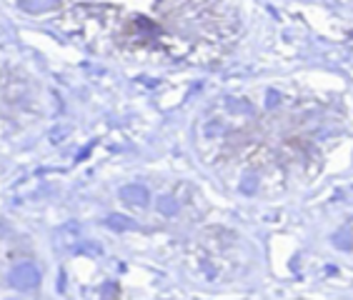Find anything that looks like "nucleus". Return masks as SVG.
Segmentation results:
<instances>
[{
	"instance_id": "nucleus-1",
	"label": "nucleus",
	"mask_w": 353,
	"mask_h": 300,
	"mask_svg": "<svg viewBox=\"0 0 353 300\" xmlns=\"http://www.w3.org/2000/svg\"><path fill=\"white\" fill-rule=\"evenodd\" d=\"M10 280H13L15 285H25V288H30V285L38 283V270L33 268V265H20V268H15L10 273Z\"/></svg>"
},
{
	"instance_id": "nucleus-2",
	"label": "nucleus",
	"mask_w": 353,
	"mask_h": 300,
	"mask_svg": "<svg viewBox=\"0 0 353 300\" xmlns=\"http://www.w3.org/2000/svg\"><path fill=\"white\" fill-rule=\"evenodd\" d=\"M120 198H125V200L133 203V205H143L148 200V190L143 185H128V188L120 190Z\"/></svg>"
},
{
	"instance_id": "nucleus-3",
	"label": "nucleus",
	"mask_w": 353,
	"mask_h": 300,
	"mask_svg": "<svg viewBox=\"0 0 353 300\" xmlns=\"http://www.w3.org/2000/svg\"><path fill=\"white\" fill-rule=\"evenodd\" d=\"M108 225L111 228H130V220L128 218H120V215H111L108 218Z\"/></svg>"
}]
</instances>
